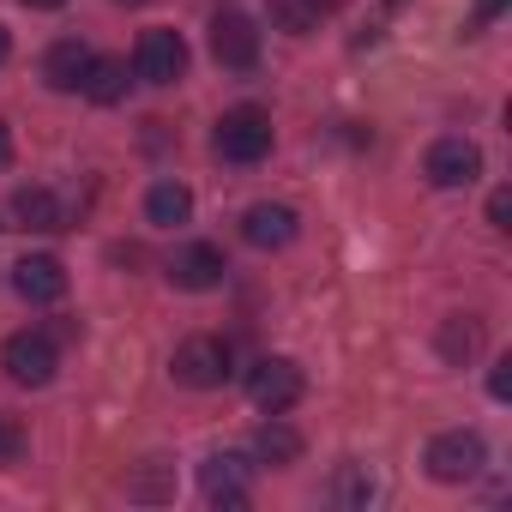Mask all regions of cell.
<instances>
[{
    "label": "cell",
    "mask_w": 512,
    "mask_h": 512,
    "mask_svg": "<svg viewBox=\"0 0 512 512\" xmlns=\"http://www.w3.org/2000/svg\"><path fill=\"white\" fill-rule=\"evenodd\" d=\"M266 151H272V115L266 109L241 103V109H229L217 121V157H229V163H260Z\"/></svg>",
    "instance_id": "1"
},
{
    "label": "cell",
    "mask_w": 512,
    "mask_h": 512,
    "mask_svg": "<svg viewBox=\"0 0 512 512\" xmlns=\"http://www.w3.org/2000/svg\"><path fill=\"white\" fill-rule=\"evenodd\" d=\"M302 386H308V380H302V368H296L290 356H260V362L247 368V398L260 404L266 416H284V410L302 398Z\"/></svg>",
    "instance_id": "2"
},
{
    "label": "cell",
    "mask_w": 512,
    "mask_h": 512,
    "mask_svg": "<svg viewBox=\"0 0 512 512\" xmlns=\"http://www.w3.org/2000/svg\"><path fill=\"white\" fill-rule=\"evenodd\" d=\"M169 374H175L181 386H193V392H211V386H223V380L235 374V356H229L223 338H187V344L175 350Z\"/></svg>",
    "instance_id": "3"
},
{
    "label": "cell",
    "mask_w": 512,
    "mask_h": 512,
    "mask_svg": "<svg viewBox=\"0 0 512 512\" xmlns=\"http://www.w3.org/2000/svg\"><path fill=\"white\" fill-rule=\"evenodd\" d=\"M482 464H488V446L470 428H452V434L428 440V476L434 482H470V476H482Z\"/></svg>",
    "instance_id": "4"
},
{
    "label": "cell",
    "mask_w": 512,
    "mask_h": 512,
    "mask_svg": "<svg viewBox=\"0 0 512 512\" xmlns=\"http://www.w3.org/2000/svg\"><path fill=\"white\" fill-rule=\"evenodd\" d=\"M211 55L229 73H247L253 61H260V31H253V19L241 7H217V19H211Z\"/></svg>",
    "instance_id": "5"
},
{
    "label": "cell",
    "mask_w": 512,
    "mask_h": 512,
    "mask_svg": "<svg viewBox=\"0 0 512 512\" xmlns=\"http://www.w3.org/2000/svg\"><path fill=\"white\" fill-rule=\"evenodd\" d=\"M0 362H7V374H13L19 386H49L61 356H55V338H49V332H13L7 350H0Z\"/></svg>",
    "instance_id": "6"
},
{
    "label": "cell",
    "mask_w": 512,
    "mask_h": 512,
    "mask_svg": "<svg viewBox=\"0 0 512 512\" xmlns=\"http://www.w3.org/2000/svg\"><path fill=\"white\" fill-rule=\"evenodd\" d=\"M133 73H139L145 85H175V79L187 73V43H181V31H145V37H139V55H133Z\"/></svg>",
    "instance_id": "7"
},
{
    "label": "cell",
    "mask_w": 512,
    "mask_h": 512,
    "mask_svg": "<svg viewBox=\"0 0 512 512\" xmlns=\"http://www.w3.org/2000/svg\"><path fill=\"white\" fill-rule=\"evenodd\" d=\"M422 175L434 181V187H470L476 175H482V151L470 145V139H434L428 145V157H422Z\"/></svg>",
    "instance_id": "8"
},
{
    "label": "cell",
    "mask_w": 512,
    "mask_h": 512,
    "mask_svg": "<svg viewBox=\"0 0 512 512\" xmlns=\"http://www.w3.org/2000/svg\"><path fill=\"white\" fill-rule=\"evenodd\" d=\"M223 253L211 247V241H193V247H181L175 260H169V284L175 290H217L223 284Z\"/></svg>",
    "instance_id": "9"
},
{
    "label": "cell",
    "mask_w": 512,
    "mask_h": 512,
    "mask_svg": "<svg viewBox=\"0 0 512 512\" xmlns=\"http://www.w3.org/2000/svg\"><path fill=\"white\" fill-rule=\"evenodd\" d=\"M13 290L25 302H61L67 296V266L55 260V253H31V260L13 266Z\"/></svg>",
    "instance_id": "10"
},
{
    "label": "cell",
    "mask_w": 512,
    "mask_h": 512,
    "mask_svg": "<svg viewBox=\"0 0 512 512\" xmlns=\"http://www.w3.org/2000/svg\"><path fill=\"white\" fill-rule=\"evenodd\" d=\"M199 488L217 500V506H247V458L235 452H217L199 464Z\"/></svg>",
    "instance_id": "11"
},
{
    "label": "cell",
    "mask_w": 512,
    "mask_h": 512,
    "mask_svg": "<svg viewBox=\"0 0 512 512\" xmlns=\"http://www.w3.org/2000/svg\"><path fill=\"white\" fill-rule=\"evenodd\" d=\"M296 229H302V217L290 205H247V217H241V235L253 247H290Z\"/></svg>",
    "instance_id": "12"
},
{
    "label": "cell",
    "mask_w": 512,
    "mask_h": 512,
    "mask_svg": "<svg viewBox=\"0 0 512 512\" xmlns=\"http://www.w3.org/2000/svg\"><path fill=\"white\" fill-rule=\"evenodd\" d=\"M85 73H91V49H85L79 37H61V43L43 55V79H49L55 91H79Z\"/></svg>",
    "instance_id": "13"
},
{
    "label": "cell",
    "mask_w": 512,
    "mask_h": 512,
    "mask_svg": "<svg viewBox=\"0 0 512 512\" xmlns=\"http://www.w3.org/2000/svg\"><path fill=\"white\" fill-rule=\"evenodd\" d=\"M145 217H151L157 229H175V223L193 217V193H187L181 181H157V187L145 193Z\"/></svg>",
    "instance_id": "14"
},
{
    "label": "cell",
    "mask_w": 512,
    "mask_h": 512,
    "mask_svg": "<svg viewBox=\"0 0 512 512\" xmlns=\"http://www.w3.org/2000/svg\"><path fill=\"white\" fill-rule=\"evenodd\" d=\"M13 217H19L25 229H67V211H61V199H55L49 187H25V193L13 199Z\"/></svg>",
    "instance_id": "15"
},
{
    "label": "cell",
    "mask_w": 512,
    "mask_h": 512,
    "mask_svg": "<svg viewBox=\"0 0 512 512\" xmlns=\"http://www.w3.org/2000/svg\"><path fill=\"white\" fill-rule=\"evenodd\" d=\"M91 103H121L127 97V61H115V55H91V73H85V85H79Z\"/></svg>",
    "instance_id": "16"
},
{
    "label": "cell",
    "mask_w": 512,
    "mask_h": 512,
    "mask_svg": "<svg viewBox=\"0 0 512 512\" xmlns=\"http://www.w3.org/2000/svg\"><path fill=\"white\" fill-rule=\"evenodd\" d=\"M326 7H332V0H272V25L284 37H308V31H320Z\"/></svg>",
    "instance_id": "17"
},
{
    "label": "cell",
    "mask_w": 512,
    "mask_h": 512,
    "mask_svg": "<svg viewBox=\"0 0 512 512\" xmlns=\"http://www.w3.org/2000/svg\"><path fill=\"white\" fill-rule=\"evenodd\" d=\"M253 452H260L266 464H296V452H302V434H296V428H284V422L272 416L260 434H253Z\"/></svg>",
    "instance_id": "18"
},
{
    "label": "cell",
    "mask_w": 512,
    "mask_h": 512,
    "mask_svg": "<svg viewBox=\"0 0 512 512\" xmlns=\"http://www.w3.org/2000/svg\"><path fill=\"white\" fill-rule=\"evenodd\" d=\"M476 350H482V326L464 320V314H452V320L440 326V356H446V362H470Z\"/></svg>",
    "instance_id": "19"
},
{
    "label": "cell",
    "mask_w": 512,
    "mask_h": 512,
    "mask_svg": "<svg viewBox=\"0 0 512 512\" xmlns=\"http://www.w3.org/2000/svg\"><path fill=\"white\" fill-rule=\"evenodd\" d=\"M332 500H338V506H368V500H374V476H368V470H356V464H350V470H338Z\"/></svg>",
    "instance_id": "20"
},
{
    "label": "cell",
    "mask_w": 512,
    "mask_h": 512,
    "mask_svg": "<svg viewBox=\"0 0 512 512\" xmlns=\"http://www.w3.org/2000/svg\"><path fill=\"white\" fill-rule=\"evenodd\" d=\"M500 13H506V0H476V13H470V25H464V37H476V31H482V25H494Z\"/></svg>",
    "instance_id": "21"
},
{
    "label": "cell",
    "mask_w": 512,
    "mask_h": 512,
    "mask_svg": "<svg viewBox=\"0 0 512 512\" xmlns=\"http://www.w3.org/2000/svg\"><path fill=\"white\" fill-rule=\"evenodd\" d=\"M488 223H494V229H512V193H506V187L488 199Z\"/></svg>",
    "instance_id": "22"
},
{
    "label": "cell",
    "mask_w": 512,
    "mask_h": 512,
    "mask_svg": "<svg viewBox=\"0 0 512 512\" xmlns=\"http://www.w3.org/2000/svg\"><path fill=\"white\" fill-rule=\"evenodd\" d=\"M488 392H494V398H512V362H494V374H488Z\"/></svg>",
    "instance_id": "23"
},
{
    "label": "cell",
    "mask_w": 512,
    "mask_h": 512,
    "mask_svg": "<svg viewBox=\"0 0 512 512\" xmlns=\"http://www.w3.org/2000/svg\"><path fill=\"white\" fill-rule=\"evenodd\" d=\"M13 163V133H7V121H0V169Z\"/></svg>",
    "instance_id": "24"
},
{
    "label": "cell",
    "mask_w": 512,
    "mask_h": 512,
    "mask_svg": "<svg viewBox=\"0 0 512 512\" xmlns=\"http://www.w3.org/2000/svg\"><path fill=\"white\" fill-rule=\"evenodd\" d=\"M25 7H37V13H55V7H67V0H25Z\"/></svg>",
    "instance_id": "25"
},
{
    "label": "cell",
    "mask_w": 512,
    "mask_h": 512,
    "mask_svg": "<svg viewBox=\"0 0 512 512\" xmlns=\"http://www.w3.org/2000/svg\"><path fill=\"white\" fill-rule=\"evenodd\" d=\"M13 55V37H7V25H0V61H7Z\"/></svg>",
    "instance_id": "26"
},
{
    "label": "cell",
    "mask_w": 512,
    "mask_h": 512,
    "mask_svg": "<svg viewBox=\"0 0 512 512\" xmlns=\"http://www.w3.org/2000/svg\"><path fill=\"white\" fill-rule=\"evenodd\" d=\"M121 7H145V0H121Z\"/></svg>",
    "instance_id": "27"
}]
</instances>
